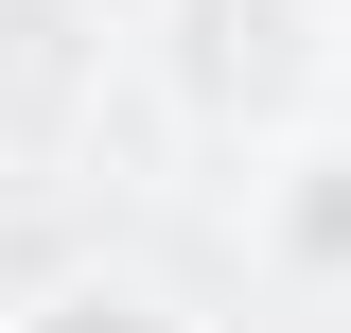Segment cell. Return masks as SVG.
Returning a JSON list of instances; mask_svg holds the SVG:
<instances>
[{"label":"cell","mask_w":351,"mask_h":333,"mask_svg":"<svg viewBox=\"0 0 351 333\" xmlns=\"http://www.w3.org/2000/svg\"><path fill=\"white\" fill-rule=\"evenodd\" d=\"M88 106V0H0V158L71 140Z\"/></svg>","instance_id":"cell-1"},{"label":"cell","mask_w":351,"mask_h":333,"mask_svg":"<svg viewBox=\"0 0 351 333\" xmlns=\"http://www.w3.org/2000/svg\"><path fill=\"white\" fill-rule=\"evenodd\" d=\"M299 88V0H193V106H281Z\"/></svg>","instance_id":"cell-2"},{"label":"cell","mask_w":351,"mask_h":333,"mask_svg":"<svg viewBox=\"0 0 351 333\" xmlns=\"http://www.w3.org/2000/svg\"><path fill=\"white\" fill-rule=\"evenodd\" d=\"M263 246H281V281H351V140H299L263 175Z\"/></svg>","instance_id":"cell-3"},{"label":"cell","mask_w":351,"mask_h":333,"mask_svg":"<svg viewBox=\"0 0 351 333\" xmlns=\"http://www.w3.org/2000/svg\"><path fill=\"white\" fill-rule=\"evenodd\" d=\"M18 333H193V316H176L158 281H53V298H36Z\"/></svg>","instance_id":"cell-4"}]
</instances>
